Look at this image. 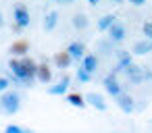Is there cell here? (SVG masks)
<instances>
[{
    "label": "cell",
    "instance_id": "cell-6",
    "mask_svg": "<svg viewBox=\"0 0 152 133\" xmlns=\"http://www.w3.org/2000/svg\"><path fill=\"white\" fill-rule=\"evenodd\" d=\"M115 100H117V106H119L123 112H127V114H129V112H133V110H135V100H133V98H131L125 89H123V92H121Z\"/></svg>",
    "mask_w": 152,
    "mask_h": 133
},
{
    "label": "cell",
    "instance_id": "cell-29",
    "mask_svg": "<svg viewBox=\"0 0 152 133\" xmlns=\"http://www.w3.org/2000/svg\"><path fill=\"white\" fill-rule=\"evenodd\" d=\"M50 2H54V0H50Z\"/></svg>",
    "mask_w": 152,
    "mask_h": 133
},
{
    "label": "cell",
    "instance_id": "cell-8",
    "mask_svg": "<svg viewBox=\"0 0 152 133\" xmlns=\"http://www.w3.org/2000/svg\"><path fill=\"white\" fill-rule=\"evenodd\" d=\"M86 102H88L90 106H94L96 110H100V112H104V110L108 108V104H106L104 96H100V94H96V92L88 94V96H86Z\"/></svg>",
    "mask_w": 152,
    "mask_h": 133
},
{
    "label": "cell",
    "instance_id": "cell-5",
    "mask_svg": "<svg viewBox=\"0 0 152 133\" xmlns=\"http://www.w3.org/2000/svg\"><path fill=\"white\" fill-rule=\"evenodd\" d=\"M125 75H127V81H129V83H142V81L146 79V71H144L142 67L133 65V63L125 69Z\"/></svg>",
    "mask_w": 152,
    "mask_h": 133
},
{
    "label": "cell",
    "instance_id": "cell-14",
    "mask_svg": "<svg viewBox=\"0 0 152 133\" xmlns=\"http://www.w3.org/2000/svg\"><path fill=\"white\" fill-rule=\"evenodd\" d=\"M52 60H54V65H56L58 69H69L71 63H73V58H71V54H69L67 50H65V52H56Z\"/></svg>",
    "mask_w": 152,
    "mask_h": 133
},
{
    "label": "cell",
    "instance_id": "cell-19",
    "mask_svg": "<svg viewBox=\"0 0 152 133\" xmlns=\"http://www.w3.org/2000/svg\"><path fill=\"white\" fill-rule=\"evenodd\" d=\"M115 21H117V17H115V15H104V17H100V19H98V29H100V31H106Z\"/></svg>",
    "mask_w": 152,
    "mask_h": 133
},
{
    "label": "cell",
    "instance_id": "cell-4",
    "mask_svg": "<svg viewBox=\"0 0 152 133\" xmlns=\"http://www.w3.org/2000/svg\"><path fill=\"white\" fill-rule=\"evenodd\" d=\"M106 33H108V40L110 42H115V44H121L125 38H127V27L123 25V23H119V21H115L108 29H106Z\"/></svg>",
    "mask_w": 152,
    "mask_h": 133
},
{
    "label": "cell",
    "instance_id": "cell-18",
    "mask_svg": "<svg viewBox=\"0 0 152 133\" xmlns=\"http://www.w3.org/2000/svg\"><path fill=\"white\" fill-rule=\"evenodd\" d=\"M67 102H69L71 106H75V108H83V106L88 104L81 94H67Z\"/></svg>",
    "mask_w": 152,
    "mask_h": 133
},
{
    "label": "cell",
    "instance_id": "cell-24",
    "mask_svg": "<svg viewBox=\"0 0 152 133\" xmlns=\"http://www.w3.org/2000/svg\"><path fill=\"white\" fill-rule=\"evenodd\" d=\"M129 4H133V7H144V2L146 0H127Z\"/></svg>",
    "mask_w": 152,
    "mask_h": 133
},
{
    "label": "cell",
    "instance_id": "cell-22",
    "mask_svg": "<svg viewBox=\"0 0 152 133\" xmlns=\"http://www.w3.org/2000/svg\"><path fill=\"white\" fill-rule=\"evenodd\" d=\"M4 131H7V133H23V131H25V127H19V125L9 123V125L4 127Z\"/></svg>",
    "mask_w": 152,
    "mask_h": 133
},
{
    "label": "cell",
    "instance_id": "cell-21",
    "mask_svg": "<svg viewBox=\"0 0 152 133\" xmlns=\"http://www.w3.org/2000/svg\"><path fill=\"white\" fill-rule=\"evenodd\" d=\"M142 36L148 38V40H152V21H146L142 25Z\"/></svg>",
    "mask_w": 152,
    "mask_h": 133
},
{
    "label": "cell",
    "instance_id": "cell-9",
    "mask_svg": "<svg viewBox=\"0 0 152 133\" xmlns=\"http://www.w3.org/2000/svg\"><path fill=\"white\" fill-rule=\"evenodd\" d=\"M67 52L71 54V58H73V60L81 63V58L86 56V46H83L81 42H71V44L67 46Z\"/></svg>",
    "mask_w": 152,
    "mask_h": 133
},
{
    "label": "cell",
    "instance_id": "cell-10",
    "mask_svg": "<svg viewBox=\"0 0 152 133\" xmlns=\"http://www.w3.org/2000/svg\"><path fill=\"white\" fill-rule=\"evenodd\" d=\"M69 83H71V77H69V75H65L56 85L48 87V94H50V96H65V94H67V89H69Z\"/></svg>",
    "mask_w": 152,
    "mask_h": 133
},
{
    "label": "cell",
    "instance_id": "cell-28",
    "mask_svg": "<svg viewBox=\"0 0 152 133\" xmlns=\"http://www.w3.org/2000/svg\"><path fill=\"white\" fill-rule=\"evenodd\" d=\"M0 25H2V15H0Z\"/></svg>",
    "mask_w": 152,
    "mask_h": 133
},
{
    "label": "cell",
    "instance_id": "cell-27",
    "mask_svg": "<svg viewBox=\"0 0 152 133\" xmlns=\"http://www.w3.org/2000/svg\"><path fill=\"white\" fill-rule=\"evenodd\" d=\"M110 2H115V4H121V2H123V0H110Z\"/></svg>",
    "mask_w": 152,
    "mask_h": 133
},
{
    "label": "cell",
    "instance_id": "cell-3",
    "mask_svg": "<svg viewBox=\"0 0 152 133\" xmlns=\"http://www.w3.org/2000/svg\"><path fill=\"white\" fill-rule=\"evenodd\" d=\"M102 85H104V89H106V94L108 96H113V98H117L121 92H123V85L117 81V73L115 71H110L106 77H104V81H102Z\"/></svg>",
    "mask_w": 152,
    "mask_h": 133
},
{
    "label": "cell",
    "instance_id": "cell-1",
    "mask_svg": "<svg viewBox=\"0 0 152 133\" xmlns=\"http://www.w3.org/2000/svg\"><path fill=\"white\" fill-rule=\"evenodd\" d=\"M13 29L17 31V33H21L23 29H27L29 27V23H31V15H29V11H27V4H23V2H17L15 4V9H13Z\"/></svg>",
    "mask_w": 152,
    "mask_h": 133
},
{
    "label": "cell",
    "instance_id": "cell-7",
    "mask_svg": "<svg viewBox=\"0 0 152 133\" xmlns=\"http://www.w3.org/2000/svg\"><path fill=\"white\" fill-rule=\"evenodd\" d=\"M117 58H119V63L115 65V73H121V71H125L131 63H133V52H127V50H117Z\"/></svg>",
    "mask_w": 152,
    "mask_h": 133
},
{
    "label": "cell",
    "instance_id": "cell-26",
    "mask_svg": "<svg viewBox=\"0 0 152 133\" xmlns=\"http://www.w3.org/2000/svg\"><path fill=\"white\" fill-rule=\"evenodd\" d=\"M88 2H90L92 7H96V4H100V0H88Z\"/></svg>",
    "mask_w": 152,
    "mask_h": 133
},
{
    "label": "cell",
    "instance_id": "cell-2",
    "mask_svg": "<svg viewBox=\"0 0 152 133\" xmlns=\"http://www.w3.org/2000/svg\"><path fill=\"white\" fill-rule=\"evenodd\" d=\"M0 108H2L7 114H15L21 108V96L17 92H2V98H0Z\"/></svg>",
    "mask_w": 152,
    "mask_h": 133
},
{
    "label": "cell",
    "instance_id": "cell-11",
    "mask_svg": "<svg viewBox=\"0 0 152 133\" xmlns=\"http://www.w3.org/2000/svg\"><path fill=\"white\" fill-rule=\"evenodd\" d=\"M27 52H29V42H27V40H17V42L11 44V54H13V56H19V58H21V56H25Z\"/></svg>",
    "mask_w": 152,
    "mask_h": 133
},
{
    "label": "cell",
    "instance_id": "cell-16",
    "mask_svg": "<svg viewBox=\"0 0 152 133\" xmlns=\"http://www.w3.org/2000/svg\"><path fill=\"white\" fill-rule=\"evenodd\" d=\"M71 25H73L77 31H83V29H88V25H90V19H88V15H83V13H77V15H73V19H71Z\"/></svg>",
    "mask_w": 152,
    "mask_h": 133
},
{
    "label": "cell",
    "instance_id": "cell-25",
    "mask_svg": "<svg viewBox=\"0 0 152 133\" xmlns=\"http://www.w3.org/2000/svg\"><path fill=\"white\" fill-rule=\"evenodd\" d=\"M56 2H61V4H73L75 0H56Z\"/></svg>",
    "mask_w": 152,
    "mask_h": 133
},
{
    "label": "cell",
    "instance_id": "cell-20",
    "mask_svg": "<svg viewBox=\"0 0 152 133\" xmlns=\"http://www.w3.org/2000/svg\"><path fill=\"white\" fill-rule=\"evenodd\" d=\"M77 81H79V83H90V81H92V73H90L88 69H83L81 65L77 67Z\"/></svg>",
    "mask_w": 152,
    "mask_h": 133
},
{
    "label": "cell",
    "instance_id": "cell-12",
    "mask_svg": "<svg viewBox=\"0 0 152 133\" xmlns=\"http://www.w3.org/2000/svg\"><path fill=\"white\" fill-rule=\"evenodd\" d=\"M131 52H133V54H140V56L150 54V52H152V40L144 38V40L135 42V44H133V48H131Z\"/></svg>",
    "mask_w": 152,
    "mask_h": 133
},
{
    "label": "cell",
    "instance_id": "cell-15",
    "mask_svg": "<svg viewBox=\"0 0 152 133\" xmlns=\"http://www.w3.org/2000/svg\"><path fill=\"white\" fill-rule=\"evenodd\" d=\"M56 25H58V13H56V11H50V13H46V17H44V21H42V27H44V31H52Z\"/></svg>",
    "mask_w": 152,
    "mask_h": 133
},
{
    "label": "cell",
    "instance_id": "cell-17",
    "mask_svg": "<svg viewBox=\"0 0 152 133\" xmlns=\"http://www.w3.org/2000/svg\"><path fill=\"white\" fill-rule=\"evenodd\" d=\"M83 69H88L92 75L96 73V69H98V56L96 54H86L83 58H81V63H79Z\"/></svg>",
    "mask_w": 152,
    "mask_h": 133
},
{
    "label": "cell",
    "instance_id": "cell-13",
    "mask_svg": "<svg viewBox=\"0 0 152 133\" xmlns=\"http://www.w3.org/2000/svg\"><path fill=\"white\" fill-rule=\"evenodd\" d=\"M36 79H38L40 83H50V81H52V71H50V67H48L46 63L38 65V71H36Z\"/></svg>",
    "mask_w": 152,
    "mask_h": 133
},
{
    "label": "cell",
    "instance_id": "cell-23",
    "mask_svg": "<svg viewBox=\"0 0 152 133\" xmlns=\"http://www.w3.org/2000/svg\"><path fill=\"white\" fill-rule=\"evenodd\" d=\"M11 83H13V81H11V77H0V94H2V92H7Z\"/></svg>",
    "mask_w": 152,
    "mask_h": 133
}]
</instances>
